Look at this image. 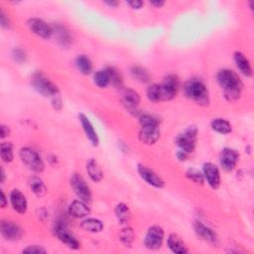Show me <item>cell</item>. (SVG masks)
<instances>
[{
    "label": "cell",
    "instance_id": "obj_1",
    "mask_svg": "<svg viewBox=\"0 0 254 254\" xmlns=\"http://www.w3.org/2000/svg\"><path fill=\"white\" fill-rule=\"evenodd\" d=\"M216 80L223 91L225 99L230 102L239 99L243 90V82L234 71L231 69L220 70L216 75Z\"/></svg>",
    "mask_w": 254,
    "mask_h": 254
},
{
    "label": "cell",
    "instance_id": "obj_2",
    "mask_svg": "<svg viewBox=\"0 0 254 254\" xmlns=\"http://www.w3.org/2000/svg\"><path fill=\"white\" fill-rule=\"evenodd\" d=\"M185 96L195 103L207 106L210 103L209 91L205 82L200 78H191L184 86Z\"/></svg>",
    "mask_w": 254,
    "mask_h": 254
},
{
    "label": "cell",
    "instance_id": "obj_3",
    "mask_svg": "<svg viewBox=\"0 0 254 254\" xmlns=\"http://www.w3.org/2000/svg\"><path fill=\"white\" fill-rule=\"evenodd\" d=\"M33 90L45 98H54L59 95V89L56 84L42 72H35L30 78Z\"/></svg>",
    "mask_w": 254,
    "mask_h": 254
},
{
    "label": "cell",
    "instance_id": "obj_4",
    "mask_svg": "<svg viewBox=\"0 0 254 254\" xmlns=\"http://www.w3.org/2000/svg\"><path fill=\"white\" fill-rule=\"evenodd\" d=\"M54 234L57 236V238L67 245L70 249L73 250H78L80 248V242L76 238V236L71 233L70 229L68 228V225L65 221L63 220H58L54 224L53 229Z\"/></svg>",
    "mask_w": 254,
    "mask_h": 254
},
{
    "label": "cell",
    "instance_id": "obj_5",
    "mask_svg": "<svg viewBox=\"0 0 254 254\" xmlns=\"http://www.w3.org/2000/svg\"><path fill=\"white\" fill-rule=\"evenodd\" d=\"M21 161L35 173H42L45 170V163L41 156L30 147H23L19 151Z\"/></svg>",
    "mask_w": 254,
    "mask_h": 254
},
{
    "label": "cell",
    "instance_id": "obj_6",
    "mask_svg": "<svg viewBox=\"0 0 254 254\" xmlns=\"http://www.w3.org/2000/svg\"><path fill=\"white\" fill-rule=\"evenodd\" d=\"M70 185L79 200L90 204L93 199V195L90 186L78 173H74L70 178Z\"/></svg>",
    "mask_w": 254,
    "mask_h": 254
},
{
    "label": "cell",
    "instance_id": "obj_7",
    "mask_svg": "<svg viewBox=\"0 0 254 254\" xmlns=\"http://www.w3.org/2000/svg\"><path fill=\"white\" fill-rule=\"evenodd\" d=\"M196 136H197V129L195 126L188 127L176 138V143L179 149L187 152L188 154L193 153L196 145Z\"/></svg>",
    "mask_w": 254,
    "mask_h": 254
},
{
    "label": "cell",
    "instance_id": "obj_8",
    "mask_svg": "<svg viewBox=\"0 0 254 254\" xmlns=\"http://www.w3.org/2000/svg\"><path fill=\"white\" fill-rule=\"evenodd\" d=\"M161 87V101H169L175 98L179 87L180 81L176 75H168L165 77L164 81L160 84Z\"/></svg>",
    "mask_w": 254,
    "mask_h": 254
},
{
    "label": "cell",
    "instance_id": "obj_9",
    "mask_svg": "<svg viewBox=\"0 0 254 254\" xmlns=\"http://www.w3.org/2000/svg\"><path fill=\"white\" fill-rule=\"evenodd\" d=\"M165 238L164 230L159 225H152L145 234L143 243L149 250H158L161 248Z\"/></svg>",
    "mask_w": 254,
    "mask_h": 254
},
{
    "label": "cell",
    "instance_id": "obj_10",
    "mask_svg": "<svg viewBox=\"0 0 254 254\" xmlns=\"http://www.w3.org/2000/svg\"><path fill=\"white\" fill-rule=\"evenodd\" d=\"M122 104L126 108V110L133 117H139L140 114V96L137 92H135L132 89H125L122 92Z\"/></svg>",
    "mask_w": 254,
    "mask_h": 254
},
{
    "label": "cell",
    "instance_id": "obj_11",
    "mask_svg": "<svg viewBox=\"0 0 254 254\" xmlns=\"http://www.w3.org/2000/svg\"><path fill=\"white\" fill-rule=\"evenodd\" d=\"M29 30L42 39H50L53 36V27L40 18H30L27 20Z\"/></svg>",
    "mask_w": 254,
    "mask_h": 254
},
{
    "label": "cell",
    "instance_id": "obj_12",
    "mask_svg": "<svg viewBox=\"0 0 254 254\" xmlns=\"http://www.w3.org/2000/svg\"><path fill=\"white\" fill-rule=\"evenodd\" d=\"M239 160V153L231 147H225L219 155V165L225 172H233Z\"/></svg>",
    "mask_w": 254,
    "mask_h": 254
},
{
    "label": "cell",
    "instance_id": "obj_13",
    "mask_svg": "<svg viewBox=\"0 0 254 254\" xmlns=\"http://www.w3.org/2000/svg\"><path fill=\"white\" fill-rule=\"evenodd\" d=\"M137 172L141 177V179L145 181L148 185L152 186L153 188L163 189L165 187V181L149 167L143 164H138Z\"/></svg>",
    "mask_w": 254,
    "mask_h": 254
},
{
    "label": "cell",
    "instance_id": "obj_14",
    "mask_svg": "<svg viewBox=\"0 0 254 254\" xmlns=\"http://www.w3.org/2000/svg\"><path fill=\"white\" fill-rule=\"evenodd\" d=\"M0 233L1 235L9 241H17L23 235V230L15 221L2 220L0 223Z\"/></svg>",
    "mask_w": 254,
    "mask_h": 254
},
{
    "label": "cell",
    "instance_id": "obj_15",
    "mask_svg": "<svg viewBox=\"0 0 254 254\" xmlns=\"http://www.w3.org/2000/svg\"><path fill=\"white\" fill-rule=\"evenodd\" d=\"M203 175L205 178V182H207L212 189L217 190L219 188L221 179L219 169L216 165L212 162L205 163L203 166Z\"/></svg>",
    "mask_w": 254,
    "mask_h": 254
},
{
    "label": "cell",
    "instance_id": "obj_16",
    "mask_svg": "<svg viewBox=\"0 0 254 254\" xmlns=\"http://www.w3.org/2000/svg\"><path fill=\"white\" fill-rule=\"evenodd\" d=\"M160 126H140L138 138L141 143L145 145H154L160 139Z\"/></svg>",
    "mask_w": 254,
    "mask_h": 254
},
{
    "label": "cell",
    "instance_id": "obj_17",
    "mask_svg": "<svg viewBox=\"0 0 254 254\" xmlns=\"http://www.w3.org/2000/svg\"><path fill=\"white\" fill-rule=\"evenodd\" d=\"M193 227L196 236L200 237L202 240L212 244H215L217 242V235L215 233V231L209 228L208 225L204 224L202 221L195 220L193 224Z\"/></svg>",
    "mask_w": 254,
    "mask_h": 254
},
{
    "label": "cell",
    "instance_id": "obj_18",
    "mask_svg": "<svg viewBox=\"0 0 254 254\" xmlns=\"http://www.w3.org/2000/svg\"><path fill=\"white\" fill-rule=\"evenodd\" d=\"M9 202H10V205H11L12 209L17 214L24 215V214L27 213V211H28V202H27V199H26L25 195L20 190L14 189V190H12L10 192Z\"/></svg>",
    "mask_w": 254,
    "mask_h": 254
},
{
    "label": "cell",
    "instance_id": "obj_19",
    "mask_svg": "<svg viewBox=\"0 0 254 254\" xmlns=\"http://www.w3.org/2000/svg\"><path fill=\"white\" fill-rule=\"evenodd\" d=\"M78 120L80 122L84 134H86L87 138L90 140V142L93 144V146H98L99 144V138L90 118L84 114H79Z\"/></svg>",
    "mask_w": 254,
    "mask_h": 254
},
{
    "label": "cell",
    "instance_id": "obj_20",
    "mask_svg": "<svg viewBox=\"0 0 254 254\" xmlns=\"http://www.w3.org/2000/svg\"><path fill=\"white\" fill-rule=\"evenodd\" d=\"M68 213L71 216L75 218H84L89 215H91V208L89 204L83 202L81 200H75L73 201L68 209Z\"/></svg>",
    "mask_w": 254,
    "mask_h": 254
},
{
    "label": "cell",
    "instance_id": "obj_21",
    "mask_svg": "<svg viewBox=\"0 0 254 254\" xmlns=\"http://www.w3.org/2000/svg\"><path fill=\"white\" fill-rule=\"evenodd\" d=\"M167 246L173 253L176 254H186L189 252V249L183 239L176 234H169L167 238Z\"/></svg>",
    "mask_w": 254,
    "mask_h": 254
},
{
    "label": "cell",
    "instance_id": "obj_22",
    "mask_svg": "<svg viewBox=\"0 0 254 254\" xmlns=\"http://www.w3.org/2000/svg\"><path fill=\"white\" fill-rule=\"evenodd\" d=\"M234 60L237 70L245 77L249 78L252 76V67L246 56L241 52H235L234 55Z\"/></svg>",
    "mask_w": 254,
    "mask_h": 254
},
{
    "label": "cell",
    "instance_id": "obj_23",
    "mask_svg": "<svg viewBox=\"0 0 254 254\" xmlns=\"http://www.w3.org/2000/svg\"><path fill=\"white\" fill-rule=\"evenodd\" d=\"M53 35L56 36L58 43L63 47H69L72 44L73 38L70 31L62 25H56L53 27Z\"/></svg>",
    "mask_w": 254,
    "mask_h": 254
},
{
    "label": "cell",
    "instance_id": "obj_24",
    "mask_svg": "<svg viewBox=\"0 0 254 254\" xmlns=\"http://www.w3.org/2000/svg\"><path fill=\"white\" fill-rule=\"evenodd\" d=\"M103 228H104L103 222L100 219L95 217L84 218L80 222V229L84 232L91 233V234H98L103 231Z\"/></svg>",
    "mask_w": 254,
    "mask_h": 254
},
{
    "label": "cell",
    "instance_id": "obj_25",
    "mask_svg": "<svg viewBox=\"0 0 254 254\" xmlns=\"http://www.w3.org/2000/svg\"><path fill=\"white\" fill-rule=\"evenodd\" d=\"M86 170L91 178V180L95 183H99L103 179V172L101 170V168L99 167L98 163L95 159H90L87 162L86 165Z\"/></svg>",
    "mask_w": 254,
    "mask_h": 254
},
{
    "label": "cell",
    "instance_id": "obj_26",
    "mask_svg": "<svg viewBox=\"0 0 254 254\" xmlns=\"http://www.w3.org/2000/svg\"><path fill=\"white\" fill-rule=\"evenodd\" d=\"M75 65H76L78 71L84 76H88V75L92 74L93 69H94L92 60L86 55H78L75 60Z\"/></svg>",
    "mask_w": 254,
    "mask_h": 254
},
{
    "label": "cell",
    "instance_id": "obj_27",
    "mask_svg": "<svg viewBox=\"0 0 254 254\" xmlns=\"http://www.w3.org/2000/svg\"><path fill=\"white\" fill-rule=\"evenodd\" d=\"M94 82L99 89H105L110 84V72L109 68L98 70L94 75Z\"/></svg>",
    "mask_w": 254,
    "mask_h": 254
},
{
    "label": "cell",
    "instance_id": "obj_28",
    "mask_svg": "<svg viewBox=\"0 0 254 254\" xmlns=\"http://www.w3.org/2000/svg\"><path fill=\"white\" fill-rule=\"evenodd\" d=\"M211 127L214 131L216 133L222 134V135H228L232 133L233 126L231 122L224 118H215L211 122Z\"/></svg>",
    "mask_w": 254,
    "mask_h": 254
},
{
    "label": "cell",
    "instance_id": "obj_29",
    "mask_svg": "<svg viewBox=\"0 0 254 254\" xmlns=\"http://www.w3.org/2000/svg\"><path fill=\"white\" fill-rule=\"evenodd\" d=\"M130 74L135 80H137L141 83H147L151 79V76H150L149 72L145 68L138 66V65H134L131 67Z\"/></svg>",
    "mask_w": 254,
    "mask_h": 254
},
{
    "label": "cell",
    "instance_id": "obj_30",
    "mask_svg": "<svg viewBox=\"0 0 254 254\" xmlns=\"http://www.w3.org/2000/svg\"><path fill=\"white\" fill-rule=\"evenodd\" d=\"M115 214L121 224H127L131 220V212L128 206L124 203H119L115 209Z\"/></svg>",
    "mask_w": 254,
    "mask_h": 254
},
{
    "label": "cell",
    "instance_id": "obj_31",
    "mask_svg": "<svg viewBox=\"0 0 254 254\" xmlns=\"http://www.w3.org/2000/svg\"><path fill=\"white\" fill-rule=\"evenodd\" d=\"M29 187L30 190L33 192V194L39 197H42L47 193V187L42 179H40L37 176H34L29 181Z\"/></svg>",
    "mask_w": 254,
    "mask_h": 254
},
{
    "label": "cell",
    "instance_id": "obj_32",
    "mask_svg": "<svg viewBox=\"0 0 254 254\" xmlns=\"http://www.w3.org/2000/svg\"><path fill=\"white\" fill-rule=\"evenodd\" d=\"M0 157L5 163H11L14 159L13 145L10 142H2L0 145Z\"/></svg>",
    "mask_w": 254,
    "mask_h": 254
},
{
    "label": "cell",
    "instance_id": "obj_33",
    "mask_svg": "<svg viewBox=\"0 0 254 254\" xmlns=\"http://www.w3.org/2000/svg\"><path fill=\"white\" fill-rule=\"evenodd\" d=\"M119 239L125 246H131L135 240V233L132 228L125 227L119 233Z\"/></svg>",
    "mask_w": 254,
    "mask_h": 254
},
{
    "label": "cell",
    "instance_id": "obj_34",
    "mask_svg": "<svg viewBox=\"0 0 254 254\" xmlns=\"http://www.w3.org/2000/svg\"><path fill=\"white\" fill-rule=\"evenodd\" d=\"M147 98L152 102L161 101V87L158 83H153L147 88L146 91Z\"/></svg>",
    "mask_w": 254,
    "mask_h": 254
},
{
    "label": "cell",
    "instance_id": "obj_35",
    "mask_svg": "<svg viewBox=\"0 0 254 254\" xmlns=\"http://www.w3.org/2000/svg\"><path fill=\"white\" fill-rule=\"evenodd\" d=\"M186 177L194 182L195 184H200L203 185L205 183V178L203 175V172H201L200 170H197L195 168H190L186 172Z\"/></svg>",
    "mask_w": 254,
    "mask_h": 254
},
{
    "label": "cell",
    "instance_id": "obj_36",
    "mask_svg": "<svg viewBox=\"0 0 254 254\" xmlns=\"http://www.w3.org/2000/svg\"><path fill=\"white\" fill-rule=\"evenodd\" d=\"M139 124L140 126H160V121L151 115L141 114L139 116Z\"/></svg>",
    "mask_w": 254,
    "mask_h": 254
},
{
    "label": "cell",
    "instance_id": "obj_37",
    "mask_svg": "<svg viewBox=\"0 0 254 254\" xmlns=\"http://www.w3.org/2000/svg\"><path fill=\"white\" fill-rule=\"evenodd\" d=\"M108 68L110 72V84L116 88H121L123 79L120 73L116 68H112V67H108Z\"/></svg>",
    "mask_w": 254,
    "mask_h": 254
},
{
    "label": "cell",
    "instance_id": "obj_38",
    "mask_svg": "<svg viewBox=\"0 0 254 254\" xmlns=\"http://www.w3.org/2000/svg\"><path fill=\"white\" fill-rule=\"evenodd\" d=\"M12 58L16 63L24 64L27 60V54L23 49L17 47V48H14L12 51Z\"/></svg>",
    "mask_w": 254,
    "mask_h": 254
},
{
    "label": "cell",
    "instance_id": "obj_39",
    "mask_svg": "<svg viewBox=\"0 0 254 254\" xmlns=\"http://www.w3.org/2000/svg\"><path fill=\"white\" fill-rule=\"evenodd\" d=\"M23 253H32V254H44L47 250L42 245H29L23 249Z\"/></svg>",
    "mask_w": 254,
    "mask_h": 254
},
{
    "label": "cell",
    "instance_id": "obj_40",
    "mask_svg": "<svg viewBox=\"0 0 254 254\" xmlns=\"http://www.w3.org/2000/svg\"><path fill=\"white\" fill-rule=\"evenodd\" d=\"M0 25H1V27L4 28V29H9L10 28L9 18L6 16L3 10H1V12H0Z\"/></svg>",
    "mask_w": 254,
    "mask_h": 254
},
{
    "label": "cell",
    "instance_id": "obj_41",
    "mask_svg": "<svg viewBox=\"0 0 254 254\" xmlns=\"http://www.w3.org/2000/svg\"><path fill=\"white\" fill-rule=\"evenodd\" d=\"M52 105L54 107V109L56 110H61L63 108V101L61 99V98H59L58 96H56L53 98L52 100Z\"/></svg>",
    "mask_w": 254,
    "mask_h": 254
},
{
    "label": "cell",
    "instance_id": "obj_42",
    "mask_svg": "<svg viewBox=\"0 0 254 254\" xmlns=\"http://www.w3.org/2000/svg\"><path fill=\"white\" fill-rule=\"evenodd\" d=\"M127 4L132 8V9H136L139 10L143 7L144 2L143 1H140V0H132V1H128Z\"/></svg>",
    "mask_w": 254,
    "mask_h": 254
},
{
    "label": "cell",
    "instance_id": "obj_43",
    "mask_svg": "<svg viewBox=\"0 0 254 254\" xmlns=\"http://www.w3.org/2000/svg\"><path fill=\"white\" fill-rule=\"evenodd\" d=\"M0 134H1L2 139L8 137L10 135V128L5 124H1V126H0Z\"/></svg>",
    "mask_w": 254,
    "mask_h": 254
},
{
    "label": "cell",
    "instance_id": "obj_44",
    "mask_svg": "<svg viewBox=\"0 0 254 254\" xmlns=\"http://www.w3.org/2000/svg\"><path fill=\"white\" fill-rule=\"evenodd\" d=\"M189 155H190V154H188L187 152H185V151H183V150H179V151L176 153V157H177V159H178L179 161H181V162H185V161H187Z\"/></svg>",
    "mask_w": 254,
    "mask_h": 254
},
{
    "label": "cell",
    "instance_id": "obj_45",
    "mask_svg": "<svg viewBox=\"0 0 254 254\" xmlns=\"http://www.w3.org/2000/svg\"><path fill=\"white\" fill-rule=\"evenodd\" d=\"M0 204H1L2 209H5L8 206V199L3 191H1V202H0Z\"/></svg>",
    "mask_w": 254,
    "mask_h": 254
},
{
    "label": "cell",
    "instance_id": "obj_46",
    "mask_svg": "<svg viewBox=\"0 0 254 254\" xmlns=\"http://www.w3.org/2000/svg\"><path fill=\"white\" fill-rule=\"evenodd\" d=\"M104 3L106 4V5H108L109 7H112V8H116V7H117V5L119 4V2L118 1H115V0H107V1H104Z\"/></svg>",
    "mask_w": 254,
    "mask_h": 254
},
{
    "label": "cell",
    "instance_id": "obj_47",
    "mask_svg": "<svg viewBox=\"0 0 254 254\" xmlns=\"http://www.w3.org/2000/svg\"><path fill=\"white\" fill-rule=\"evenodd\" d=\"M150 4L152 5V6H154V7H156V8H161V7H163L166 3L164 2V1H151L150 2Z\"/></svg>",
    "mask_w": 254,
    "mask_h": 254
},
{
    "label": "cell",
    "instance_id": "obj_48",
    "mask_svg": "<svg viewBox=\"0 0 254 254\" xmlns=\"http://www.w3.org/2000/svg\"><path fill=\"white\" fill-rule=\"evenodd\" d=\"M5 179H6V176H5V171H4V168L1 167V183H4L5 182Z\"/></svg>",
    "mask_w": 254,
    "mask_h": 254
}]
</instances>
